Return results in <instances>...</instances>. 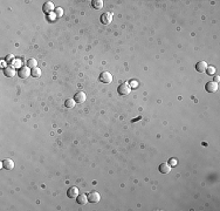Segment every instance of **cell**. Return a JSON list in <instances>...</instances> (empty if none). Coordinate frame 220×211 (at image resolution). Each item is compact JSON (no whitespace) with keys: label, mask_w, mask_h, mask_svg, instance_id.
Wrapping results in <instances>:
<instances>
[{"label":"cell","mask_w":220,"mask_h":211,"mask_svg":"<svg viewBox=\"0 0 220 211\" xmlns=\"http://www.w3.org/2000/svg\"><path fill=\"white\" fill-rule=\"evenodd\" d=\"M117 92H118L120 95H122V96L129 95L130 92H131V86L129 85L128 82H123V83L120 85V87L117 88Z\"/></svg>","instance_id":"6da1fadb"},{"label":"cell","mask_w":220,"mask_h":211,"mask_svg":"<svg viewBox=\"0 0 220 211\" xmlns=\"http://www.w3.org/2000/svg\"><path fill=\"white\" fill-rule=\"evenodd\" d=\"M218 83L217 82H214V81H208L206 85H205V89H206V92H208V93H216L217 90H218Z\"/></svg>","instance_id":"7a4b0ae2"},{"label":"cell","mask_w":220,"mask_h":211,"mask_svg":"<svg viewBox=\"0 0 220 211\" xmlns=\"http://www.w3.org/2000/svg\"><path fill=\"white\" fill-rule=\"evenodd\" d=\"M31 68H28V67H26V66H23V67H20L18 71V76L21 77V79H26V77H28L29 75H31Z\"/></svg>","instance_id":"3957f363"},{"label":"cell","mask_w":220,"mask_h":211,"mask_svg":"<svg viewBox=\"0 0 220 211\" xmlns=\"http://www.w3.org/2000/svg\"><path fill=\"white\" fill-rule=\"evenodd\" d=\"M100 80L103 83H110L112 81V75L110 74L109 72H102L100 74Z\"/></svg>","instance_id":"277c9868"},{"label":"cell","mask_w":220,"mask_h":211,"mask_svg":"<svg viewBox=\"0 0 220 211\" xmlns=\"http://www.w3.org/2000/svg\"><path fill=\"white\" fill-rule=\"evenodd\" d=\"M100 199H101V195L97 191H92L88 195V201L90 203H97L100 202Z\"/></svg>","instance_id":"5b68a950"},{"label":"cell","mask_w":220,"mask_h":211,"mask_svg":"<svg viewBox=\"0 0 220 211\" xmlns=\"http://www.w3.org/2000/svg\"><path fill=\"white\" fill-rule=\"evenodd\" d=\"M54 4L53 2H51V1H47V2H45V5L42 6V11L46 13V14H51L53 11H54Z\"/></svg>","instance_id":"8992f818"},{"label":"cell","mask_w":220,"mask_h":211,"mask_svg":"<svg viewBox=\"0 0 220 211\" xmlns=\"http://www.w3.org/2000/svg\"><path fill=\"white\" fill-rule=\"evenodd\" d=\"M112 21V13H109V12H106L101 15V22L104 24V25H108Z\"/></svg>","instance_id":"52a82bcc"},{"label":"cell","mask_w":220,"mask_h":211,"mask_svg":"<svg viewBox=\"0 0 220 211\" xmlns=\"http://www.w3.org/2000/svg\"><path fill=\"white\" fill-rule=\"evenodd\" d=\"M86 99H87V96H86V94L83 92H77L74 95V100H75L76 103H83L86 101Z\"/></svg>","instance_id":"ba28073f"},{"label":"cell","mask_w":220,"mask_h":211,"mask_svg":"<svg viewBox=\"0 0 220 211\" xmlns=\"http://www.w3.org/2000/svg\"><path fill=\"white\" fill-rule=\"evenodd\" d=\"M2 168L6 170H12L14 168V162L11 158H6L2 161Z\"/></svg>","instance_id":"9c48e42d"},{"label":"cell","mask_w":220,"mask_h":211,"mask_svg":"<svg viewBox=\"0 0 220 211\" xmlns=\"http://www.w3.org/2000/svg\"><path fill=\"white\" fill-rule=\"evenodd\" d=\"M76 202L80 204V205H84V204H87L89 201H88V196L86 195V193H81V195H78L77 197H76Z\"/></svg>","instance_id":"30bf717a"},{"label":"cell","mask_w":220,"mask_h":211,"mask_svg":"<svg viewBox=\"0 0 220 211\" xmlns=\"http://www.w3.org/2000/svg\"><path fill=\"white\" fill-rule=\"evenodd\" d=\"M4 74H5L7 77H13L15 74H17V72H15V69H14L13 67L7 66V67H5V68H4Z\"/></svg>","instance_id":"8fae6325"},{"label":"cell","mask_w":220,"mask_h":211,"mask_svg":"<svg viewBox=\"0 0 220 211\" xmlns=\"http://www.w3.org/2000/svg\"><path fill=\"white\" fill-rule=\"evenodd\" d=\"M207 68V63L205 61H199L197 65H196V71L199 72V73H204Z\"/></svg>","instance_id":"7c38bea8"},{"label":"cell","mask_w":220,"mask_h":211,"mask_svg":"<svg viewBox=\"0 0 220 211\" xmlns=\"http://www.w3.org/2000/svg\"><path fill=\"white\" fill-rule=\"evenodd\" d=\"M67 196H68L69 198H76V197L78 196V189H77L76 187H72V188L67 191Z\"/></svg>","instance_id":"4fadbf2b"},{"label":"cell","mask_w":220,"mask_h":211,"mask_svg":"<svg viewBox=\"0 0 220 211\" xmlns=\"http://www.w3.org/2000/svg\"><path fill=\"white\" fill-rule=\"evenodd\" d=\"M159 171L162 174H169L171 171V165L169 163H162L159 165Z\"/></svg>","instance_id":"5bb4252c"},{"label":"cell","mask_w":220,"mask_h":211,"mask_svg":"<svg viewBox=\"0 0 220 211\" xmlns=\"http://www.w3.org/2000/svg\"><path fill=\"white\" fill-rule=\"evenodd\" d=\"M92 6L95 10H101L103 7V1L102 0H92Z\"/></svg>","instance_id":"9a60e30c"},{"label":"cell","mask_w":220,"mask_h":211,"mask_svg":"<svg viewBox=\"0 0 220 211\" xmlns=\"http://www.w3.org/2000/svg\"><path fill=\"white\" fill-rule=\"evenodd\" d=\"M37 66V62L35 59H29V60H27V67H28V68L33 69V68H35Z\"/></svg>","instance_id":"2e32d148"},{"label":"cell","mask_w":220,"mask_h":211,"mask_svg":"<svg viewBox=\"0 0 220 211\" xmlns=\"http://www.w3.org/2000/svg\"><path fill=\"white\" fill-rule=\"evenodd\" d=\"M75 100H73V99H67L66 101H65V106H66V108H74L75 107Z\"/></svg>","instance_id":"e0dca14e"},{"label":"cell","mask_w":220,"mask_h":211,"mask_svg":"<svg viewBox=\"0 0 220 211\" xmlns=\"http://www.w3.org/2000/svg\"><path fill=\"white\" fill-rule=\"evenodd\" d=\"M31 75L33 77H40L41 76V69L40 68H37V67H35V68H33L32 69V72H31Z\"/></svg>","instance_id":"ac0fdd59"},{"label":"cell","mask_w":220,"mask_h":211,"mask_svg":"<svg viewBox=\"0 0 220 211\" xmlns=\"http://www.w3.org/2000/svg\"><path fill=\"white\" fill-rule=\"evenodd\" d=\"M208 75H214V73H216V68L213 67V66H207V68H206V71H205Z\"/></svg>","instance_id":"d6986e66"},{"label":"cell","mask_w":220,"mask_h":211,"mask_svg":"<svg viewBox=\"0 0 220 211\" xmlns=\"http://www.w3.org/2000/svg\"><path fill=\"white\" fill-rule=\"evenodd\" d=\"M62 12H63V11H62L61 7L55 8V15H56V17H61V15H62Z\"/></svg>","instance_id":"ffe728a7"},{"label":"cell","mask_w":220,"mask_h":211,"mask_svg":"<svg viewBox=\"0 0 220 211\" xmlns=\"http://www.w3.org/2000/svg\"><path fill=\"white\" fill-rule=\"evenodd\" d=\"M169 164H170L171 167H176V165L178 164V161H177L176 158H171V160L169 161Z\"/></svg>","instance_id":"44dd1931"},{"label":"cell","mask_w":220,"mask_h":211,"mask_svg":"<svg viewBox=\"0 0 220 211\" xmlns=\"http://www.w3.org/2000/svg\"><path fill=\"white\" fill-rule=\"evenodd\" d=\"M13 59H14V57H13L12 54H10V55H7V57L5 58V60H6V62H12Z\"/></svg>","instance_id":"7402d4cb"},{"label":"cell","mask_w":220,"mask_h":211,"mask_svg":"<svg viewBox=\"0 0 220 211\" xmlns=\"http://www.w3.org/2000/svg\"><path fill=\"white\" fill-rule=\"evenodd\" d=\"M218 81H219V76H216V79H214V82H217V83H218Z\"/></svg>","instance_id":"603a6c76"}]
</instances>
